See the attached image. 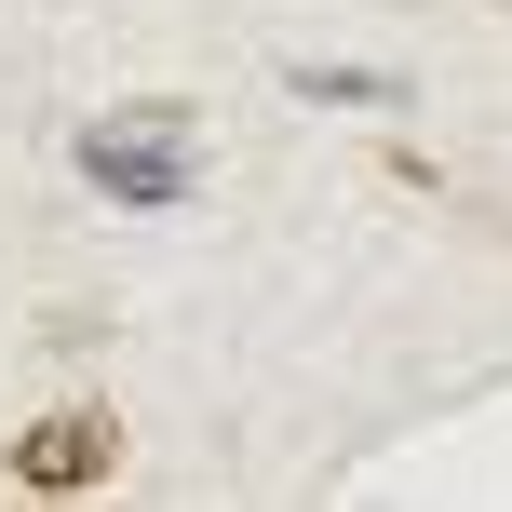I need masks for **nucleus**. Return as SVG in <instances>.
Here are the masks:
<instances>
[{"label": "nucleus", "instance_id": "f257e3e1", "mask_svg": "<svg viewBox=\"0 0 512 512\" xmlns=\"http://www.w3.org/2000/svg\"><path fill=\"white\" fill-rule=\"evenodd\" d=\"M81 176H95L108 203H135V216H176L189 203V122L176 108H122V122L81 135Z\"/></svg>", "mask_w": 512, "mask_h": 512}, {"label": "nucleus", "instance_id": "f03ea898", "mask_svg": "<svg viewBox=\"0 0 512 512\" xmlns=\"http://www.w3.org/2000/svg\"><path fill=\"white\" fill-rule=\"evenodd\" d=\"M95 459H108L95 418H41V432H27V486H95Z\"/></svg>", "mask_w": 512, "mask_h": 512}, {"label": "nucleus", "instance_id": "7ed1b4c3", "mask_svg": "<svg viewBox=\"0 0 512 512\" xmlns=\"http://www.w3.org/2000/svg\"><path fill=\"white\" fill-rule=\"evenodd\" d=\"M310 108H391V68H297Z\"/></svg>", "mask_w": 512, "mask_h": 512}]
</instances>
